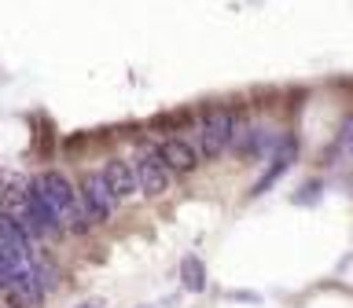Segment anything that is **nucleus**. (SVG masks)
I'll use <instances>...</instances> for the list:
<instances>
[{
  "instance_id": "nucleus-2",
  "label": "nucleus",
  "mask_w": 353,
  "mask_h": 308,
  "mask_svg": "<svg viewBox=\"0 0 353 308\" xmlns=\"http://www.w3.org/2000/svg\"><path fill=\"white\" fill-rule=\"evenodd\" d=\"M236 129L239 121L232 110L225 107H214L210 114L203 118V129H199V154H206V158H217L221 151L232 147V140H236Z\"/></svg>"
},
{
  "instance_id": "nucleus-13",
  "label": "nucleus",
  "mask_w": 353,
  "mask_h": 308,
  "mask_svg": "<svg viewBox=\"0 0 353 308\" xmlns=\"http://www.w3.org/2000/svg\"><path fill=\"white\" fill-rule=\"evenodd\" d=\"M77 308H103V305H96V301H85V305H77Z\"/></svg>"
},
{
  "instance_id": "nucleus-12",
  "label": "nucleus",
  "mask_w": 353,
  "mask_h": 308,
  "mask_svg": "<svg viewBox=\"0 0 353 308\" xmlns=\"http://www.w3.org/2000/svg\"><path fill=\"white\" fill-rule=\"evenodd\" d=\"M342 147H346V154H350V158H353V118L346 121V125H342Z\"/></svg>"
},
{
  "instance_id": "nucleus-9",
  "label": "nucleus",
  "mask_w": 353,
  "mask_h": 308,
  "mask_svg": "<svg viewBox=\"0 0 353 308\" xmlns=\"http://www.w3.org/2000/svg\"><path fill=\"white\" fill-rule=\"evenodd\" d=\"M159 158L165 162V169H170V173H192L199 165V151L188 140H165L159 147Z\"/></svg>"
},
{
  "instance_id": "nucleus-11",
  "label": "nucleus",
  "mask_w": 353,
  "mask_h": 308,
  "mask_svg": "<svg viewBox=\"0 0 353 308\" xmlns=\"http://www.w3.org/2000/svg\"><path fill=\"white\" fill-rule=\"evenodd\" d=\"M316 198H320V184L313 180V184H305V187H302V195H294V202H298V206H305V202H316Z\"/></svg>"
},
{
  "instance_id": "nucleus-5",
  "label": "nucleus",
  "mask_w": 353,
  "mask_h": 308,
  "mask_svg": "<svg viewBox=\"0 0 353 308\" xmlns=\"http://www.w3.org/2000/svg\"><path fill=\"white\" fill-rule=\"evenodd\" d=\"M276 132L265 129V125H239L236 129V140H232V151L239 154V158H261V154L276 151Z\"/></svg>"
},
{
  "instance_id": "nucleus-14",
  "label": "nucleus",
  "mask_w": 353,
  "mask_h": 308,
  "mask_svg": "<svg viewBox=\"0 0 353 308\" xmlns=\"http://www.w3.org/2000/svg\"><path fill=\"white\" fill-rule=\"evenodd\" d=\"M140 308H151V305H140Z\"/></svg>"
},
{
  "instance_id": "nucleus-3",
  "label": "nucleus",
  "mask_w": 353,
  "mask_h": 308,
  "mask_svg": "<svg viewBox=\"0 0 353 308\" xmlns=\"http://www.w3.org/2000/svg\"><path fill=\"white\" fill-rule=\"evenodd\" d=\"M19 224L26 228L30 235H41V239H55V235H59L63 220H59V213L52 209V202L44 198V191L37 184H30V209H26V217H22Z\"/></svg>"
},
{
  "instance_id": "nucleus-1",
  "label": "nucleus",
  "mask_w": 353,
  "mask_h": 308,
  "mask_svg": "<svg viewBox=\"0 0 353 308\" xmlns=\"http://www.w3.org/2000/svg\"><path fill=\"white\" fill-rule=\"evenodd\" d=\"M37 187L44 191V198L52 202V209L59 213V220H63L66 228L77 231V235H81V231H88V224H92V220H88L85 206H81V195L74 191V184L66 180L63 173L48 169L44 176H37Z\"/></svg>"
},
{
  "instance_id": "nucleus-6",
  "label": "nucleus",
  "mask_w": 353,
  "mask_h": 308,
  "mask_svg": "<svg viewBox=\"0 0 353 308\" xmlns=\"http://www.w3.org/2000/svg\"><path fill=\"white\" fill-rule=\"evenodd\" d=\"M294 158H298V140H294V136H283L280 143H276V151H272V165L258 176V184L250 187V195H265V191H269V187L294 165Z\"/></svg>"
},
{
  "instance_id": "nucleus-4",
  "label": "nucleus",
  "mask_w": 353,
  "mask_h": 308,
  "mask_svg": "<svg viewBox=\"0 0 353 308\" xmlns=\"http://www.w3.org/2000/svg\"><path fill=\"white\" fill-rule=\"evenodd\" d=\"M81 206H85V213H88V220L92 224H103V220L114 213V202L118 198L110 195V187H107V180H103V173H88L85 180H81Z\"/></svg>"
},
{
  "instance_id": "nucleus-8",
  "label": "nucleus",
  "mask_w": 353,
  "mask_h": 308,
  "mask_svg": "<svg viewBox=\"0 0 353 308\" xmlns=\"http://www.w3.org/2000/svg\"><path fill=\"white\" fill-rule=\"evenodd\" d=\"M103 180H107V187H110V195H114V198H132L140 191L137 169H132L129 162H121V158H110L103 165Z\"/></svg>"
},
{
  "instance_id": "nucleus-10",
  "label": "nucleus",
  "mask_w": 353,
  "mask_h": 308,
  "mask_svg": "<svg viewBox=\"0 0 353 308\" xmlns=\"http://www.w3.org/2000/svg\"><path fill=\"white\" fill-rule=\"evenodd\" d=\"M181 283H184V290H192V294L206 290V264H203L199 253H188V257L181 261Z\"/></svg>"
},
{
  "instance_id": "nucleus-7",
  "label": "nucleus",
  "mask_w": 353,
  "mask_h": 308,
  "mask_svg": "<svg viewBox=\"0 0 353 308\" xmlns=\"http://www.w3.org/2000/svg\"><path fill=\"white\" fill-rule=\"evenodd\" d=\"M137 180H140V191L151 195V198L170 191V169H165V162L159 158V151H148L137 162Z\"/></svg>"
}]
</instances>
